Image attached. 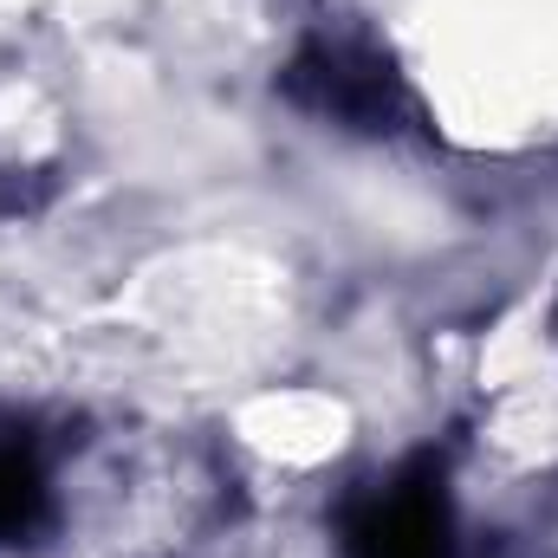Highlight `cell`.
<instances>
[{"label": "cell", "mask_w": 558, "mask_h": 558, "mask_svg": "<svg viewBox=\"0 0 558 558\" xmlns=\"http://www.w3.org/2000/svg\"><path fill=\"white\" fill-rule=\"evenodd\" d=\"M39 513H46V481H39V468H33L26 454H7V448H0V546L20 539V533H33Z\"/></svg>", "instance_id": "3957f363"}, {"label": "cell", "mask_w": 558, "mask_h": 558, "mask_svg": "<svg viewBox=\"0 0 558 558\" xmlns=\"http://www.w3.org/2000/svg\"><path fill=\"white\" fill-rule=\"evenodd\" d=\"M305 78L318 85V105L325 111H338L344 124H384V118H397V85L377 72V65H364V59H344V52H331V59H318V65H305Z\"/></svg>", "instance_id": "7a4b0ae2"}, {"label": "cell", "mask_w": 558, "mask_h": 558, "mask_svg": "<svg viewBox=\"0 0 558 558\" xmlns=\"http://www.w3.org/2000/svg\"><path fill=\"white\" fill-rule=\"evenodd\" d=\"M344 553L351 558H448V507H441V487L428 474H403V481L377 487L351 513Z\"/></svg>", "instance_id": "6da1fadb"}]
</instances>
